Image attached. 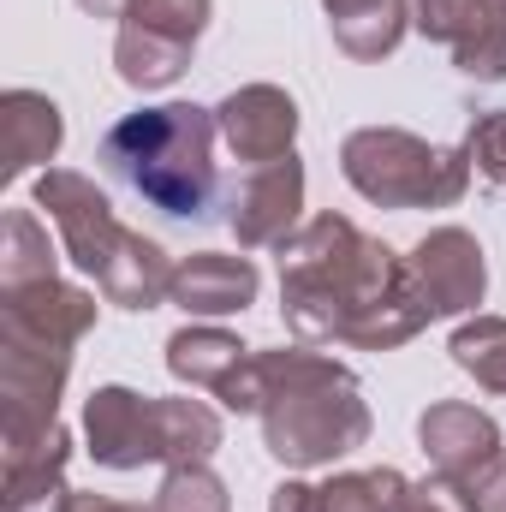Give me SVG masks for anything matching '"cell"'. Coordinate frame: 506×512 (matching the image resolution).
I'll return each mask as SVG.
<instances>
[{"mask_svg":"<svg viewBox=\"0 0 506 512\" xmlns=\"http://www.w3.org/2000/svg\"><path fill=\"white\" fill-rule=\"evenodd\" d=\"M280 316L304 346L358 352H399L429 328L405 286V256L334 209L310 215L280 245Z\"/></svg>","mask_w":506,"mask_h":512,"instance_id":"1","label":"cell"},{"mask_svg":"<svg viewBox=\"0 0 506 512\" xmlns=\"http://www.w3.org/2000/svg\"><path fill=\"white\" fill-rule=\"evenodd\" d=\"M215 399L239 417H262V447L286 471L334 465L370 441V405L358 376L310 346L251 352V364Z\"/></svg>","mask_w":506,"mask_h":512,"instance_id":"2","label":"cell"},{"mask_svg":"<svg viewBox=\"0 0 506 512\" xmlns=\"http://www.w3.org/2000/svg\"><path fill=\"white\" fill-rule=\"evenodd\" d=\"M215 108L197 102H161V108H137L102 137V167L137 191L149 209L173 215V221H209L215 197H221V173H215Z\"/></svg>","mask_w":506,"mask_h":512,"instance_id":"3","label":"cell"},{"mask_svg":"<svg viewBox=\"0 0 506 512\" xmlns=\"http://www.w3.org/2000/svg\"><path fill=\"white\" fill-rule=\"evenodd\" d=\"M36 209H48V221L60 227V245L72 256V268H84L96 280V292L114 310H155L173 298V256L155 239H143L126 227L108 203V191L90 173L72 167H48L36 179Z\"/></svg>","mask_w":506,"mask_h":512,"instance_id":"4","label":"cell"},{"mask_svg":"<svg viewBox=\"0 0 506 512\" xmlns=\"http://www.w3.org/2000/svg\"><path fill=\"white\" fill-rule=\"evenodd\" d=\"M340 173L346 185L376 203V209H453L471 191V149H435L417 131L364 126L340 143Z\"/></svg>","mask_w":506,"mask_h":512,"instance_id":"5","label":"cell"},{"mask_svg":"<svg viewBox=\"0 0 506 512\" xmlns=\"http://www.w3.org/2000/svg\"><path fill=\"white\" fill-rule=\"evenodd\" d=\"M417 447L435 471V483L453 489L465 512H501L506 501V441L501 423L465 399H435L417 417Z\"/></svg>","mask_w":506,"mask_h":512,"instance_id":"6","label":"cell"},{"mask_svg":"<svg viewBox=\"0 0 506 512\" xmlns=\"http://www.w3.org/2000/svg\"><path fill=\"white\" fill-rule=\"evenodd\" d=\"M215 18V0H137L120 36H114V72L131 90H167L185 78L203 30Z\"/></svg>","mask_w":506,"mask_h":512,"instance_id":"7","label":"cell"},{"mask_svg":"<svg viewBox=\"0 0 506 512\" xmlns=\"http://www.w3.org/2000/svg\"><path fill=\"white\" fill-rule=\"evenodd\" d=\"M405 286H411V298H417V310L429 322L471 316L483 304V292H489V262H483L477 233H465V227L423 233L405 256Z\"/></svg>","mask_w":506,"mask_h":512,"instance_id":"8","label":"cell"},{"mask_svg":"<svg viewBox=\"0 0 506 512\" xmlns=\"http://www.w3.org/2000/svg\"><path fill=\"white\" fill-rule=\"evenodd\" d=\"M66 376H72V352L0 334V429H6V441L42 435L60 423Z\"/></svg>","mask_w":506,"mask_h":512,"instance_id":"9","label":"cell"},{"mask_svg":"<svg viewBox=\"0 0 506 512\" xmlns=\"http://www.w3.org/2000/svg\"><path fill=\"white\" fill-rule=\"evenodd\" d=\"M298 209H304V161L298 149L280 161L251 167L233 191H227V227L239 239V251H280L298 233Z\"/></svg>","mask_w":506,"mask_h":512,"instance_id":"10","label":"cell"},{"mask_svg":"<svg viewBox=\"0 0 506 512\" xmlns=\"http://www.w3.org/2000/svg\"><path fill=\"white\" fill-rule=\"evenodd\" d=\"M96 328V292L72 280H30V286H0V334L30 340V346H60L72 352Z\"/></svg>","mask_w":506,"mask_h":512,"instance_id":"11","label":"cell"},{"mask_svg":"<svg viewBox=\"0 0 506 512\" xmlns=\"http://www.w3.org/2000/svg\"><path fill=\"white\" fill-rule=\"evenodd\" d=\"M84 441L102 471H143L155 465V399L137 387H96L84 399Z\"/></svg>","mask_w":506,"mask_h":512,"instance_id":"12","label":"cell"},{"mask_svg":"<svg viewBox=\"0 0 506 512\" xmlns=\"http://www.w3.org/2000/svg\"><path fill=\"white\" fill-rule=\"evenodd\" d=\"M215 126H221V143L239 161L262 167V161L292 155V143H298V102L280 84H245V90H233L215 108Z\"/></svg>","mask_w":506,"mask_h":512,"instance_id":"13","label":"cell"},{"mask_svg":"<svg viewBox=\"0 0 506 512\" xmlns=\"http://www.w3.org/2000/svg\"><path fill=\"white\" fill-rule=\"evenodd\" d=\"M256 286H262V274H256L251 256L197 251L173 268V298L167 304H179L197 322H215V316H239L245 304H256Z\"/></svg>","mask_w":506,"mask_h":512,"instance_id":"14","label":"cell"},{"mask_svg":"<svg viewBox=\"0 0 506 512\" xmlns=\"http://www.w3.org/2000/svg\"><path fill=\"white\" fill-rule=\"evenodd\" d=\"M66 459H72V435L66 423L42 429V435H18L6 441V512H54L66 489Z\"/></svg>","mask_w":506,"mask_h":512,"instance_id":"15","label":"cell"},{"mask_svg":"<svg viewBox=\"0 0 506 512\" xmlns=\"http://www.w3.org/2000/svg\"><path fill=\"white\" fill-rule=\"evenodd\" d=\"M0 126H6V179H24L36 167L48 173V161L60 155L66 120L42 90H6L0 96Z\"/></svg>","mask_w":506,"mask_h":512,"instance_id":"16","label":"cell"},{"mask_svg":"<svg viewBox=\"0 0 506 512\" xmlns=\"http://www.w3.org/2000/svg\"><path fill=\"white\" fill-rule=\"evenodd\" d=\"M245 364H251V346H245L239 334L215 328V322H185V328L167 340V370H173V382H185V387L221 393Z\"/></svg>","mask_w":506,"mask_h":512,"instance_id":"17","label":"cell"},{"mask_svg":"<svg viewBox=\"0 0 506 512\" xmlns=\"http://www.w3.org/2000/svg\"><path fill=\"white\" fill-rule=\"evenodd\" d=\"M322 12H328L340 54H352L364 66L387 60L411 30V0H322Z\"/></svg>","mask_w":506,"mask_h":512,"instance_id":"18","label":"cell"},{"mask_svg":"<svg viewBox=\"0 0 506 512\" xmlns=\"http://www.w3.org/2000/svg\"><path fill=\"white\" fill-rule=\"evenodd\" d=\"M221 417L203 399H155V465H209Z\"/></svg>","mask_w":506,"mask_h":512,"instance_id":"19","label":"cell"},{"mask_svg":"<svg viewBox=\"0 0 506 512\" xmlns=\"http://www.w3.org/2000/svg\"><path fill=\"white\" fill-rule=\"evenodd\" d=\"M60 256L48 245L42 221L30 209H6L0 221V286H30V280H54Z\"/></svg>","mask_w":506,"mask_h":512,"instance_id":"20","label":"cell"},{"mask_svg":"<svg viewBox=\"0 0 506 512\" xmlns=\"http://www.w3.org/2000/svg\"><path fill=\"white\" fill-rule=\"evenodd\" d=\"M411 495V483L393 471V465H376V471H334L322 483V512H399Z\"/></svg>","mask_w":506,"mask_h":512,"instance_id":"21","label":"cell"},{"mask_svg":"<svg viewBox=\"0 0 506 512\" xmlns=\"http://www.w3.org/2000/svg\"><path fill=\"white\" fill-rule=\"evenodd\" d=\"M453 364L465 376H477V387L506 393V316H471L453 328Z\"/></svg>","mask_w":506,"mask_h":512,"instance_id":"22","label":"cell"},{"mask_svg":"<svg viewBox=\"0 0 506 512\" xmlns=\"http://www.w3.org/2000/svg\"><path fill=\"white\" fill-rule=\"evenodd\" d=\"M411 24L429 36V42H447L459 48L465 36L489 30V24H506L495 0H411Z\"/></svg>","mask_w":506,"mask_h":512,"instance_id":"23","label":"cell"},{"mask_svg":"<svg viewBox=\"0 0 506 512\" xmlns=\"http://www.w3.org/2000/svg\"><path fill=\"white\" fill-rule=\"evenodd\" d=\"M155 512H233V495L209 465H167L155 489Z\"/></svg>","mask_w":506,"mask_h":512,"instance_id":"24","label":"cell"},{"mask_svg":"<svg viewBox=\"0 0 506 512\" xmlns=\"http://www.w3.org/2000/svg\"><path fill=\"white\" fill-rule=\"evenodd\" d=\"M453 66L477 84H506V24H489L453 48Z\"/></svg>","mask_w":506,"mask_h":512,"instance_id":"25","label":"cell"},{"mask_svg":"<svg viewBox=\"0 0 506 512\" xmlns=\"http://www.w3.org/2000/svg\"><path fill=\"white\" fill-rule=\"evenodd\" d=\"M465 149H471V167H477L483 179L506 185V108L483 114L477 126L465 131Z\"/></svg>","mask_w":506,"mask_h":512,"instance_id":"26","label":"cell"},{"mask_svg":"<svg viewBox=\"0 0 506 512\" xmlns=\"http://www.w3.org/2000/svg\"><path fill=\"white\" fill-rule=\"evenodd\" d=\"M268 512H322V489H310V483L286 477V483L268 495Z\"/></svg>","mask_w":506,"mask_h":512,"instance_id":"27","label":"cell"},{"mask_svg":"<svg viewBox=\"0 0 506 512\" xmlns=\"http://www.w3.org/2000/svg\"><path fill=\"white\" fill-rule=\"evenodd\" d=\"M399 512H465V507L453 501V489H447V483H435V477H429V483H411V495H405V507H399Z\"/></svg>","mask_w":506,"mask_h":512,"instance_id":"28","label":"cell"},{"mask_svg":"<svg viewBox=\"0 0 506 512\" xmlns=\"http://www.w3.org/2000/svg\"><path fill=\"white\" fill-rule=\"evenodd\" d=\"M54 512H155V507H131V501H108V495H66Z\"/></svg>","mask_w":506,"mask_h":512,"instance_id":"29","label":"cell"},{"mask_svg":"<svg viewBox=\"0 0 506 512\" xmlns=\"http://www.w3.org/2000/svg\"><path fill=\"white\" fill-rule=\"evenodd\" d=\"M78 6H84L90 18H120V24L137 12V0H78Z\"/></svg>","mask_w":506,"mask_h":512,"instance_id":"30","label":"cell"},{"mask_svg":"<svg viewBox=\"0 0 506 512\" xmlns=\"http://www.w3.org/2000/svg\"><path fill=\"white\" fill-rule=\"evenodd\" d=\"M495 6H501V18H506V0H495Z\"/></svg>","mask_w":506,"mask_h":512,"instance_id":"31","label":"cell"},{"mask_svg":"<svg viewBox=\"0 0 506 512\" xmlns=\"http://www.w3.org/2000/svg\"><path fill=\"white\" fill-rule=\"evenodd\" d=\"M501 512H506V501H501Z\"/></svg>","mask_w":506,"mask_h":512,"instance_id":"32","label":"cell"}]
</instances>
